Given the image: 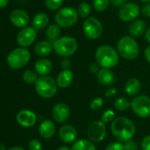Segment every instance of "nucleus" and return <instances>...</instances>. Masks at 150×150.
<instances>
[{"mask_svg":"<svg viewBox=\"0 0 150 150\" xmlns=\"http://www.w3.org/2000/svg\"><path fill=\"white\" fill-rule=\"evenodd\" d=\"M129 107H130V102L126 98H119L116 99V101L114 102V108L117 111L124 112L128 110Z\"/></svg>","mask_w":150,"mask_h":150,"instance_id":"nucleus-29","label":"nucleus"},{"mask_svg":"<svg viewBox=\"0 0 150 150\" xmlns=\"http://www.w3.org/2000/svg\"><path fill=\"white\" fill-rule=\"evenodd\" d=\"M79 18L77 10L72 7H63L60 8L55 15V22L60 27L68 28L74 25Z\"/></svg>","mask_w":150,"mask_h":150,"instance_id":"nucleus-7","label":"nucleus"},{"mask_svg":"<svg viewBox=\"0 0 150 150\" xmlns=\"http://www.w3.org/2000/svg\"><path fill=\"white\" fill-rule=\"evenodd\" d=\"M124 149L125 150H138V145L135 141L130 140L125 142Z\"/></svg>","mask_w":150,"mask_h":150,"instance_id":"nucleus-36","label":"nucleus"},{"mask_svg":"<svg viewBox=\"0 0 150 150\" xmlns=\"http://www.w3.org/2000/svg\"><path fill=\"white\" fill-rule=\"evenodd\" d=\"M7 150H25L23 148H21V147H13V148H11V149H9Z\"/></svg>","mask_w":150,"mask_h":150,"instance_id":"nucleus-46","label":"nucleus"},{"mask_svg":"<svg viewBox=\"0 0 150 150\" xmlns=\"http://www.w3.org/2000/svg\"><path fill=\"white\" fill-rule=\"evenodd\" d=\"M141 2H143V3H145V4H149L150 3V0H141Z\"/></svg>","mask_w":150,"mask_h":150,"instance_id":"nucleus-49","label":"nucleus"},{"mask_svg":"<svg viewBox=\"0 0 150 150\" xmlns=\"http://www.w3.org/2000/svg\"><path fill=\"white\" fill-rule=\"evenodd\" d=\"M0 150H6V149H5V146H4V145H3V144H1V143H0Z\"/></svg>","mask_w":150,"mask_h":150,"instance_id":"nucleus-48","label":"nucleus"},{"mask_svg":"<svg viewBox=\"0 0 150 150\" xmlns=\"http://www.w3.org/2000/svg\"><path fill=\"white\" fill-rule=\"evenodd\" d=\"M107 134L106 124L102 120H95L89 124L87 129V135L88 140L93 142H100L104 140Z\"/></svg>","mask_w":150,"mask_h":150,"instance_id":"nucleus-10","label":"nucleus"},{"mask_svg":"<svg viewBox=\"0 0 150 150\" xmlns=\"http://www.w3.org/2000/svg\"><path fill=\"white\" fill-rule=\"evenodd\" d=\"M52 45L55 53L63 58L73 55L78 49V42L76 39L71 36L60 37L56 40Z\"/></svg>","mask_w":150,"mask_h":150,"instance_id":"nucleus-4","label":"nucleus"},{"mask_svg":"<svg viewBox=\"0 0 150 150\" xmlns=\"http://www.w3.org/2000/svg\"><path fill=\"white\" fill-rule=\"evenodd\" d=\"M111 131L118 142H126L133 139L136 132V127L130 119L118 117L111 122Z\"/></svg>","mask_w":150,"mask_h":150,"instance_id":"nucleus-1","label":"nucleus"},{"mask_svg":"<svg viewBox=\"0 0 150 150\" xmlns=\"http://www.w3.org/2000/svg\"><path fill=\"white\" fill-rule=\"evenodd\" d=\"M73 81V73L70 69H63L57 76L56 82L59 88H68Z\"/></svg>","mask_w":150,"mask_h":150,"instance_id":"nucleus-18","label":"nucleus"},{"mask_svg":"<svg viewBox=\"0 0 150 150\" xmlns=\"http://www.w3.org/2000/svg\"><path fill=\"white\" fill-rule=\"evenodd\" d=\"M89 72L90 73H92V74H97L98 73V71L101 69H100V65L97 63V62H94V63H91L90 64V66H89Z\"/></svg>","mask_w":150,"mask_h":150,"instance_id":"nucleus-40","label":"nucleus"},{"mask_svg":"<svg viewBox=\"0 0 150 150\" xmlns=\"http://www.w3.org/2000/svg\"><path fill=\"white\" fill-rule=\"evenodd\" d=\"M130 107L139 118H149L150 116V98L146 95H138L130 102Z\"/></svg>","mask_w":150,"mask_h":150,"instance_id":"nucleus-8","label":"nucleus"},{"mask_svg":"<svg viewBox=\"0 0 150 150\" xmlns=\"http://www.w3.org/2000/svg\"><path fill=\"white\" fill-rule=\"evenodd\" d=\"M144 36H145V40L150 44V28L147 29L146 33H144Z\"/></svg>","mask_w":150,"mask_h":150,"instance_id":"nucleus-44","label":"nucleus"},{"mask_svg":"<svg viewBox=\"0 0 150 150\" xmlns=\"http://www.w3.org/2000/svg\"><path fill=\"white\" fill-rule=\"evenodd\" d=\"M10 22L12 25L18 28H24L26 27L30 20V17L28 13L21 9L13 10L9 15Z\"/></svg>","mask_w":150,"mask_h":150,"instance_id":"nucleus-13","label":"nucleus"},{"mask_svg":"<svg viewBox=\"0 0 150 150\" xmlns=\"http://www.w3.org/2000/svg\"><path fill=\"white\" fill-rule=\"evenodd\" d=\"M61 33V28L57 24L50 25L46 29V36L50 40H53V42L57 40Z\"/></svg>","mask_w":150,"mask_h":150,"instance_id":"nucleus-26","label":"nucleus"},{"mask_svg":"<svg viewBox=\"0 0 150 150\" xmlns=\"http://www.w3.org/2000/svg\"><path fill=\"white\" fill-rule=\"evenodd\" d=\"M70 108L69 106L65 103H57L54 105L52 109V118L55 120V122L61 124L65 122L69 117H70Z\"/></svg>","mask_w":150,"mask_h":150,"instance_id":"nucleus-14","label":"nucleus"},{"mask_svg":"<svg viewBox=\"0 0 150 150\" xmlns=\"http://www.w3.org/2000/svg\"><path fill=\"white\" fill-rule=\"evenodd\" d=\"M36 36V30L33 26H26L19 32L16 38L17 43L22 47H29L34 43Z\"/></svg>","mask_w":150,"mask_h":150,"instance_id":"nucleus-12","label":"nucleus"},{"mask_svg":"<svg viewBox=\"0 0 150 150\" xmlns=\"http://www.w3.org/2000/svg\"><path fill=\"white\" fill-rule=\"evenodd\" d=\"M118 94V90L116 88H109L106 91H105V96L107 98H111L113 97L115 95Z\"/></svg>","mask_w":150,"mask_h":150,"instance_id":"nucleus-41","label":"nucleus"},{"mask_svg":"<svg viewBox=\"0 0 150 150\" xmlns=\"http://www.w3.org/2000/svg\"><path fill=\"white\" fill-rule=\"evenodd\" d=\"M95 60L101 68L111 69L118 64L119 54L113 47L103 45L95 51Z\"/></svg>","mask_w":150,"mask_h":150,"instance_id":"nucleus-2","label":"nucleus"},{"mask_svg":"<svg viewBox=\"0 0 150 150\" xmlns=\"http://www.w3.org/2000/svg\"><path fill=\"white\" fill-rule=\"evenodd\" d=\"M105 150H125V149H124V144H122L120 142H115L110 143L106 147Z\"/></svg>","mask_w":150,"mask_h":150,"instance_id":"nucleus-35","label":"nucleus"},{"mask_svg":"<svg viewBox=\"0 0 150 150\" xmlns=\"http://www.w3.org/2000/svg\"><path fill=\"white\" fill-rule=\"evenodd\" d=\"M35 72L42 76H48L52 70V62L46 58L39 59L34 64Z\"/></svg>","mask_w":150,"mask_h":150,"instance_id":"nucleus-22","label":"nucleus"},{"mask_svg":"<svg viewBox=\"0 0 150 150\" xmlns=\"http://www.w3.org/2000/svg\"><path fill=\"white\" fill-rule=\"evenodd\" d=\"M146 31H147V24L142 19H136L131 22L128 27V32L130 35L133 38L141 36L146 33Z\"/></svg>","mask_w":150,"mask_h":150,"instance_id":"nucleus-19","label":"nucleus"},{"mask_svg":"<svg viewBox=\"0 0 150 150\" xmlns=\"http://www.w3.org/2000/svg\"><path fill=\"white\" fill-rule=\"evenodd\" d=\"M111 4L110 0H93V7L96 11L102 12L108 9Z\"/></svg>","mask_w":150,"mask_h":150,"instance_id":"nucleus-30","label":"nucleus"},{"mask_svg":"<svg viewBox=\"0 0 150 150\" xmlns=\"http://www.w3.org/2000/svg\"><path fill=\"white\" fill-rule=\"evenodd\" d=\"M141 12L146 18H150V3L145 4L141 9Z\"/></svg>","mask_w":150,"mask_h":150,"instance_id":"nucleus-39","label":"nucleus"},{"mask_svg":"<svg viewBox=\"0 0 150 150\" xmlns=\"http://www.w3.org/2000/svg\"><path fill=\"white\" fill-rule=\"evenodd\" d=\"M141 13V8L139 4L133 2H127L119 8L118 18L123 22H133L137 19Z\"/></svg>","mask_w":150,"mask_h":150,"instance_id":"nucleus-11","label":"nucleus"},{"mask_svg":"<svg viewBox=\"0 0 150 150\" xmlns=\"http://www.w3.org/2000/svg\"><path fill=\"white\" fill-rule=\"evenodd\" d=\"M142 150H150V135H147L141 142Z\"/></svg>","mask_w":150,"mask_h":150,"instance_id":"nucleus-37","label":"nucleus"},{"mask_svg":"<svg viewBox=\"0 0 150 150\" xmlns=\"http://www.w3.org/2000/svg\"><path fill=\"white\" fill-rule=\"evenodd\" d=\"M114 120H115V112L112 111V110H107V111H105V112L103 113L102 118H101V120H102L104 124L112 122Z\"/></svg>","mask_w":150,"mask_h":150,"instance_id":"nucleus-32","label":"nucleus"},{"mask_svg":"<svg viewBox=\"0 0 150 150\" xmlns=\"http://www.w3.org/2000/svg\"><path fill=\"white\" fill-rule=\"evenodd\" d=\"M144 56L146 58V60L150 63V45L148 46L146 48H145V51H144Z\"/></svg>","mask_w":150,"mask_h":150,"instance_id":"nucleus-43","label":"nucleus"},{"mask_svg":"<svg viewBox=\"0 0 150 150\" xmlns=\"http://www.w3.org/2000/svg\"><path fill=\"white\" fill-rule=\"evenodd\" d=\"M53 49V45L48 40H41L34 46V52L40 57L48 56Z\"/></svg>","mask_w":150,"mask_h":150,"instance_id":"nucleus-23","label":"nucleus"},{"mask_svg":"<svg viewBox=\"0 0 150 150\" xmlns=\"http://www.w3.org/2000/svg\"><path fill=\"white\" fill-rule=\"evenodd\" d=\"M38 131L43 139H51L56 134V126L50 120H45L40 124Z\"/></svg>","mask_w":150,"mask_h":150,"instance_id":"nucleus-17","label":"nucleus"},{"mask_svg":"<svg viewBox=\"0 0 150 150\" xmlns=\"http://www.w3.org/2000/svg\"><path fill=\"white\" fill-rule=\"evenodd\" d=\"M8 3H9V0H0V9L6 7Z\"/></svg>","mask_w":150,"mask_h":150,"instance_id":"nucleus-45","label":"nucleus"},{"mask_svg":"<svg viewBox=\"0 0 150 150\" xmlns=\"http://www.w3.org/2000/svg\"><path fill=\"white\" fill-rule=\"evenodd\" d=\"M58 135H59L60 140L64 143L72 144L76 142L78 138V132L73 126L65 125L59 129Z\"/></svg>","mask_w":150,"mask_h":150,"instance_id":"nucleus-16","label":"nucleus"},{"mask_svg":"<svg viewBox=\"0 0 150 150\" xmlns=\"http://www.w3.org/2000/svg\"><path fill=\"white\" fill-rule=\"evenodd\" d=\"M84 34L90 40H97L103 33V24L95 17H89L86 18L82 25Z\"/></svg>","mask_w":150,"mask_h":150,"instance_id":"nucleus-9","label":"nucleus"},{"mask_svg":"<svg viewBox=\"0 0 150 150\" xmlns=\"http://www.w3.org/2000/svg\"><path fill=\"white\" fill-rule=\"evenodd\" d=\"M57 150H71V149L68 148V147H66V146H62V147L58 148Z\"/></svg>","mask_w":150,"mask_h":150,"instance_id":"nucleus-47","label":"nucleus"},{"mask_svg":"<svg viewBox=\"0 0 150 150\" xmlns=\"http://www.w3.org/2000/svg\"><path fill=\"white\" fill-rule=\"evenodd\" d=\"M72 66V62L71 60L69 59V57H65L63 58V60L61 61V67L63 69H70Z\"/></svg>","mask_w":150,"mask_h":150,"instance_id":"nucleus-38","label":"nucleus"},{"mask_svg":"<svg viewBox=\"0 0 150 150\" xmlns=\"http://www.w3.org/2000/svg\"><path fill=\"white\" fill-rule=\"evenodd\" d=\"M71 150H96V147L90 140L80 139L72 143Z\"/></svg>","mask_w":150,"mask_h":150,"instance_id":"nucleus-25","label":"nucleus"},{"mask_svg":"<svg viewBox=\"0 0 150 150\" xmlns=\"http://www.w3.org/2000/svg\"><path fill=\"white\" fill-rule=\"evenodd\" d=\"M96 78L99 83L103 86H109L113 83L115 80V75L110 69L102 68L96 74Z\"/></svg>","mask_w":150,"mask_h":150,"instance_id":"nucleus-20","label":"nucleus"},{"mask_svg":"<svg viewBox=\"0 0 150 150\" xmlns=\"http://www.w3.org/2000/svg\"><path fill=\"white\" fill-rule=\"evenodd\" d=\"M141 90V83L136 77H132L128 79L125 85L126 93L131 97H136Z\"/></svg>","mask_w":150,"mask_h":150,"instance_id":"nucleus-21","label":"nucleus"},{"mask_svg":"<svg viewBox=\"0 0 150 150\" xmlns=\"http://www.w3.org/2000/svg\"><path fill=\"white\" fill-rule=\"evenodd\" d=\"M77 11L80 17H81L82 18H89V15L92 11V7L88 2H81L78 5Z\"/></svg>","mask_w":150,"mask_h":150,"instance_id":"nucleus-27","label":"nucleus"},{"mask_svg":"<svg viewBox=\"0 0 150 150\" xmlns=\"http://www.w3.org/2000/svg\"><path fill=\"white\" fill-rule=\"evenodd\" d=\"M31 59V54L26 47H17L7 55V63L11 69H19L25 67Z\"/></svg>","mask_w":150,"mask_h":150,"instance_id":"nucleus-6","label":"nucleus"},{"mask_svg":"<svg viewBox=\"0 0 150 150\" xmlns=\"http://www.w3.org/2000/svg\"><path fill=\"white\" fill-rule=\"evenodd\" d=\"M110 1H111V4H112L113 5L117 7H121L122 5L127 3V0H110Z\"/></svg>","mask_w":150,"mask_h":150,"instance_id":"nucleus-42","label":"nucleus"},{"mask_svg":"<svg viewBox=\"0 0 150 150\" xmlns=\"http://www.w3.org/2000/svg\"><path fill=\"white\" fill-rule=\"evenodd\" d=\"M28 150H42V142L36 139L31 140L28 143Z\"/></svg>","mask_w":150,"mask_h":150,"instance_id":"nucleus-34","label":"nucleus"},{"mask_svg":"<svg viewBox=\"0 0 150 150\" xmlns=\"http://www.w3.org/2000/svg\"><path fill=\"white\" fill-rule=\"evenodd\" d=\"M16 120L19 125L23 127H33L37 120L36 114L30 110H21L18 112L16 116Z\"/></svg>","mask_w":150,"mask_h":150,"instance_id":"nucleus-15","label":"nucleus"},{"mask_svg":"<svg viewBox=\"0 0 150 150\" xmlns=\"http://www.w3.org/2000/svg\"><path fill=\"white\" fill-rule=\"evenodd\" d=\"M49 21H50L49 16L45 12H38L33 18L32 26L35 30H42L47 27Z\"/></svg>","mask_w":150,"mask_h":150,"instance_id":"nucleus-24","label":"nucleus"},{"mask_svg":"<svg viewBox=\"0 0 150 150\" xmlns=\"http://www.w3.org/2000/svg\"><path fill=\"white\" fill-rule=\"evenodd\" d=\"M57 84L54 78L50 76H42L38 77L34 83L36 93L43 98H51L57 92Z\"/></svg>","mask_w":150,"mask_h":150,"instance_id":"nucleus-5","label":"nucleus"},{"mask_svg":"<svg viewBox=\"0 0 150 150\" xmlns=\"http://www.w3.org/2000/svg\"><path fill=\"white\" fill-rule=\"evenodd\" d=\"M22 78L23 81L28 84H34L36 83L37 79H38V76L37 73L32 69H27L24 71L23 75H22Z\"/></svg>","mask_w":150,"mask_h":150,"instance_id":"nucleus-28","label":"nucleus"},{"mask_svg":"<svg viewBox=\"0 0 150 150\" xmlns=\"http://www.w3.org/2000/svg\"><path fill=\"white\" fill-rule=\"evenodd\" d=\"M65 0H45L46 7L50 11H57L61 8Z\"/></svg>","mask_w":150,"mask_h":150,"instance_id":"nucleus-31","label":"nucleus"},{"mask_svg":"<svg viewBox=\"0 0 150 150\" xmlns=\"http://www.w3.org/2000/svg\"><path fill=\"white\" fill-rule=\"evenodd\" d=\"M103 105V99L102 98H96L90 103V109L92 111H98Z\"/></svg>","mask_w":150,"mask_h":150,"instance_id":"nucleus-33","label":"nucleus"},{"mask_svg":"<svg viewBox=\"0 0 150 150\" xmlns=\"http://www.w3.org/2000/svg\"><path fill=\"white\" fill-rule=\"evenodd\" d=\"M117 50L119 55L124 59L134 60L140 54V46L133 37L126 35L119 39L117 45Z\"/></svg>","mask_w":150,"mask_h":150,"instance_id":"nucleus-3","label":"nucleus"}]
</instances>
